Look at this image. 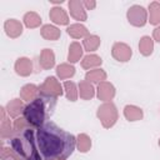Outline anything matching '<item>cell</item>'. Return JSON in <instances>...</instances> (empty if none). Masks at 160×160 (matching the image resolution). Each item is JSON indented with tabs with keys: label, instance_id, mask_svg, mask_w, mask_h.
Wrapping results in <instances>:
<instances>
[{
	"label": "cell",
	"instance_id": "obj_1",
	"mask_svg": "<svg viewBox=\"0 0 160 160\" xmlns=\"http://www.w3.org/2000/svg\"><path fill=\"white\" fill-rule=\"evenodd\" d=\"M36 144L44 160L66 159L75 150L76 139L55 122L46 121L36 130Z\"/></svg>",
	"mask_w": 160,
	"mask_h": 160
},
{
	"label": "cell",
	"instance_id": "obj_2",
	"mask_svg": "<svg viewBox=\"0 0 160 160\" xmlns=\"http://www.w3.org/2000/svg\"><path fill=\"white\" fill-rule=\"evenodd\" d=\"M55 105H56V98L40 95L25 106L22 114L30 126L40 128L46 122L48 118L52 115Z\"/></svg>",
	"mask_w": 160,
	"mask_h": 160
},
{
	"label": "cell",
	"instance_id": "obj_3",
	"mask_svg": "<svg viewBox=\"0 0 160 160\" xmlns=\"http://www.w3.org/2000/svg\"><path fill=\"white\" fill-rule=\"evenodd\" d=\"M10 145L11 149L25 160H42L36 139L34 138V130L31 128H28L11 138Z\"/></svg>",
	"mask_w": 160,
	"mask_h": 160
},
{
	"label": "cell",
	"instance_id": "obj_4",
	"mask_svg": "<svg viewBox=\"0 0 160 160\" xmlns=\"http://www.w3.org/2000/svg\"><path fill=\"white\" fill-rule=\"evenodd\" d=\"M96 115H98V118H99L101 125H102L105 129L112 128V126L115 125V122L118 121V118H119L118 109H116L115 104L111 102V101H108V102L101 104V105L98 108Z\"/></svg>",
	"mask_w": 160,
	"mask_h": 160
},
{
	"label": "cell",
	"instance_id": "obj_5",
	"mask_svg": "<svg viewBox=\"0 0 160 160\" xmlns=\"http://www.w3.org/2000/svg\"><path fill=\"white\" fill-rule=\"evenodd\" d=\"M62 86L54 76H49L45 81L39 86V94L49 98H58L62 95Z\"/></svg>",
	"mask_w": 160,
	"mask_h": 160
},
{
	"label": "cell",
	"instance_id": "obj_6",
	"mask_svg": "<svg viewBox=\"0 0 160 160\" xmlns=\"http://www.w3.org/2000/svg\"><path fill=\"white\" fill-rule=\"evenodd\" d=\"M128 21L136 28H141L148 22V12L146 10L140 5H132L128 9L126 12Z\"/></svg>",
	"mask_w": 160,
	"mask_h": 160
},
{
	"label": "cell",
	"instance_id": "obj_7",
	"mask_svg": "<svg viewBox=\"0 0 160 160\" xmlns=\"http://www.w3.org/2000/svg\"><path fill=\"white\" fill-rule=\"evenodd\" d=\"M111 55L115 60L120 61V62H126L130 60L131 55H132V51H131V48L125 44V42H115L112 45V49H111Z\"/></svg>",
	"mask_w": 160,
	"mask_h": 160
},
{
	"label": "cell",
	"instance_id": "obj_8",
	"mask_svg": "<svg viewBox=\"0 0 160 160\" xmlns=\"http://www.w3.org/2000/svg\"><path fill=\"white\" fill-rule=\"evenodd\" d=\"M96 95L100 100L108 102L110 100L114 99L115 96V88L111 82L109 81H102L100 84H98V89H96Z\"/></svg>",
	"mask_w": 160,
	"mask_h": 160
},
{
	"label": "cell",
	"instance_id": "obj_9",
	"mask_svg": "<svg viewBox=\"0 0 160 160\" xmlns=\"http://www.w3.org/2000/svg\"><path fill=\"white\" fill-rule=\"evenodd\" d=\"M69 10H70V15L79 21H85L88 19L85 8L82 5V1L80 0H70L69 1Z\"/></svg>",
	"mask_w": 160,
	"mask_h": 160
},
{
	"label": "cell",
	"instance_id": "obj_10",
	"mask_svg": "<svg viewBox=\"0 0 160 160\" xmlns=\"http://www.w3.org/2000/svg\"><path fill=\"white\" fill-rule=\"evenodd\" d=\"M4 30L9 38L16 39L22 34V25L16 19H8L4 22Z\"/></svg>",
	"mask_w": 160,
	"mask_h": 160
},
{
	"label": "cell",
	"instance_id": "obj_11",
	"mask_svg": "<svg viewBox=\"0 0 160 160\" xmlns=\"http://www.w3.org/2000/svg\"><path fill=\"white\" fill-rule=\"evenodd\" d=\"M15 71L20 76H29L32 72V62L28 58H19L15 61Z\"/></svg>",
	"mask_w": 160,
	"mask_h": 160
},
{
	"label": "cell",
	"instance_id": "obj_12",
	"mask_svg": "<svg viewBox=\"0 0 160 160\" xmlns=\"http://www.w3.org/2000/svg\"><path fill=\"white\" fill-rule=\"evenodd\" d=\"M49 16H50V20L58 25H68L69 24V16L62 8L54 6L52 9H50Z\"/></svg>",
	"mask_w": 160,
	"mask_h": 160
},
{
	"label": "cell",
	"instance_id": "obj_13",
	"mask_svg": "<svg viewBox=\"0 0 160 160\" xmlns=\"http://www.w3.org/2000/svg\"><path fill=\"white\" fill-rule=\"evenodd\" d=\"M39 64L44 70H49L55 65V54L51 49H44L40 52Z\"/></svg>",
	"mask_w": 160,
	"mask_h": 160
},
{
	"label": "cell",
	"instance_id": "obj_14",
	"mask_svg": "<svg viewBox=\"0 0 160 160\" xmlns=\"http://www.w3.org/2000/svg\"><path fill=\"white\" fill-rule=\"evenodd\" d=\"M38 94H39V88L35 85V84H26L21 88L20 90V98L21 100L24 101H32L38 98Z\"/></svg>",
	"mask_w": 160,
	"mask_h": 160
},
{
	"label": "cell",
	"instance_id": "obj_15",
	"mask_svg": "<svg viewBox=\"0 0 160 160\" xmlns=\"http://www.w3.org/2000/svg\"><path fill=\"white\" fill-rule=\"evenodd\" d=\"M24 109H25V106L22 104V100H20V99H12L6 105V112L11 118H18L21 112H24Z\"/></svg>",
	"mask_w": 160,
	"mask_h": 160
},
{
	"label": "cell",
	"instance_id": "obj_16",
	"mask_svg": "<svg viewBox=\"0 0 160 160\" xmlns=\"http://www.w3.org/2000/svg\"><path fill=\"white\" fill-rule=\"evenodd\" d=\"M124 116L129 121H138V120L142 119L144 112L140 108H138L135 105H126L124 108Z\"/></svg>",
	"mask_w": 160,
	"mask_h": 160
},
{
	"label": "cell",
	"instance_id": "obj_17",
	"mask_svg": "<svg viewBox=\"0 0 160 160\" xmlns=\"http://www.w3.org/2000/svg\"><path fill=\"white\" fill-rule=\"evenodd\" d=\"M40 34H41V36H42L45 40H50V41L58 40V39L60 38V35H61L60 30H59L56 26L50 25V24L44 25V26L41 28V30H40Z\"/></svg>",
	"mask_w": 160,
	"mask_h": 160
},
{
	"label": "cell",
	"instance_id": "obj_18",
	"mask_svg": "<svg viewBox=\"0 0 160 160\" xmlns=\"http://www.w3.org/2000/svg\"><path fill=\"white\" fill-rule=\"evenodd\" d=\"M79 95L82 100H90L95 95V89L91 82L82 80L79 82Z\"/></svg>",
	"mask_w": 160,
	"mask_h": 160
},
{
	"label": "cell",
	"instance_id": "obj_19",
	"mask_svg": "<svg viewBox=\"0 0 160 160\" xmlns=\"http://www.w3.org/2000/svg\"><path fill=\"white\" fill-rule=\"evenodd\" d=\"M5 111H6V109H5V108H0V112H1L0 135H1V139H6V138H10L11 132L14 131V128L11 126V124H10V120H8V119H6V116H5Z\"/></svg>",
	"mask_w": 160,
	"mask_h": 160
},
{
	"label": "cell",
	"instance_id": "obj_20",
	"mask_svg": "<svg viewBox=\"0 0 160 160\" xmlns=\"http://www.w3.org/2000/svg\"><path fill=\"white\" fill-rule=\"evenodd\" d=\"M106 72L105 70L102 69H94V70H89L86 74H85V80L89 81V82H96V84H100L102 81L106 80Z\"/></svg>",
	"mask_w": 160,
	"mask_h": 160
},
{
	"label": "cell",
	"instance_id": "obj_21",
	"mask_svg": "<svg viewBox=\"0 0 160 160\" xmlns=\"http://www.w3.org/2000/svg\"><path fill=\"white\" fill-rule=\"evenodd\" d=\"M66 32L74 39H81V38H86L89 35L88 29L82 24H71L66 29Z\"/></svg>",
	"mask_w": 160,
	"mask_h": 160
},
{
	"label": "cell",
	"instance_id": "obj_22",
	"mask_svg": "<svg viewBox=\"0 0 160 160\" xmlns=\"http://www.w3.org/2000/svg\"><path fill=\"white\" fill-rule=\"evenodd\" d=\"M102 64V60L100 56L95 55V54H89L86 56L82 58L81 60V66L86 70H91V69H95L98 66H100Z\"/></svg>",
	"mask_w": 160,
	"mask_h": 160
},
{
	"label": "cell",
	"instance_id": "obj_23",
	"mask_svg": "<svg viewBox=\"0 0 160 160\" xmlns=\"http://www.w3.org/2000/svg\"><path fill=\"white\" fill-rule=\"evenodd\" d=\"M139 51L144 56H150L154 51V40L150 36H142L139 41Z\"/></svg>",
	"mask_w": 160,
	"mask_h": 160
},
{
	"label": "cell",
	"instance_id": "obj_24",
	"mask_svg": "<svg viewBox=\"0 0 160 160\" xmlns=\"http://www.w3.org/2000/svg\"><path fill=\"white\" fill-rule=\"evenodd\" d=\"M82 46L79 44V42H76V41H74V42H71L70 44V46H69V54H68V60L70 61V62H78L80 59H81V56H82Z\"/></svg>",
	"mask_w": 160,
	"mask_h": 160
},
{
	"label": "cell",
	"instance_id": "obj_25",
	"mask_svg": "<svg viewBox=\"0 0 160 160\" xmlns=\"http://www.w3.org/2000/svg\"><path fill=\"white\" fill-rule=\"evenodd\" d=\"M24 24L26 28L29 29H35L38 26H40L41 24V18L39 14H36L35 11H29L24 15Z\"/></svg>",
	"mask_w": 160,
	"mask_h": 160
},
{
	"label": "cell",
	"instance_id": "obj_26",
	"mask_svg": "<svg viewBox=\"0 0 160 160\" xmlns=\"http://www.w3.org/2000/svg\"><path fill=\"white\" fill-rule=\"evenodd\" d=\"M149 21L151 25L160 24V2L152 1L149 4Z\"/></svg>",
	"mask_w": 160,
	"mask_h": 160
},
{
	"label": "cell",
	"instance_id": "obj_27",
	"mask_svg": "<svg viewBox=\"0 0 160 160\" xmlns=\"http://www.w3.org/2000/svg\"><path fill=\"white\" fill-rule=\"evenodd\" d=\"M82 46L86 51H95L98 50V48L100 46V38L98 35H92L89 34L86 38H84L82 40Z\"/></svg>",
	"mask_w": 160,
	"mask_h": 160
},
{
	"label": "cell",
	"instance_id": "obj_28",
	"mask_svg": "<svg viewBox=\"0 0 160 160\" xmlns=\"http://www.w3.org/2000/svg\"><path fill=\"white\" fill-rule=\"evenodd\" d=\"M74 74H75V68L70 64L64 62L56 68V75L60 79H69V78L74 76Z\"/></svg>",
	"mask_w": 160,
	"mask_h": 160
},
{
	"label": "cell",
	"instance_id": "obj_29",
	"mask_svg": "<svg viewBox=\"0 0 160 160\" xmlns=\"http://www.w3.org/2000/svg\"><path fill=\"white\" fill-rule=\"evenodd\" d=\"M76 148L80 152H88L91 149V139L86 134H79L76 138Z\"/></svg>",
	"mask_w": 160,
	"mask_h": 160
},
{
	"label": "cell",
	"instance_id": "obj_30",
	"mask_svg": "<svg viewBox=\"0 0 160 160\" xmlns=\"http://www.w3.org/2000/svg\"><path fill=\"white\" fill-rule=\"evenodd\" d=\"M64 90H65V95H66L68 100L76 101L78 95H79V90L76 89L75 82H72V81H65L64 82Z\"/></svg>",
	"mask_w": 160,
	"mask_h": 160
},
{
	"label": "cell",
	"instance_id": "obj_31",
	"mask_svg": "<svg viewBox=\"0 0 160 160\" xmlns=\"http://www.w3.org/2000/svg\"><path fill=\"white\" fill-rule=\"evenodd\" d=\"M12 128H14V131L18 134V132H21V131H24L25 129L30 128V125H29V122L25 120V118H16V120L14 121Z\"/></svg>",
	"mask_w": 160,
	"mask_h": 160
},
{
	"label": "cell",
	"instance_id": "obj_32",
	"mask_svg": "<svg viewBox=\"0 0 160 160\" xmlns=\"http://www.w3.org/2000/svg\"><path fill=\"white\" fill-rule=\"evenodd\" d=\"M14 150L10 149V148H5L2 146L1 148V160H12V156H14Z\"/></svg>",
	"mask_w": 160,
	"mask_h": 160
},
{
	"label": "cell",
	"instance_id": "obj_33",
	"mask_svg": "<svg viewBox=\"0 0 160 160\" xmlns=\"http://www.w3.org/2000/svg\"><path fill=\"white\" fill-rule=\"evenodd\" d=\"M82 5H84L85 10H92L96 6V1H94V0H84Z\"/></svg>",
	"mask_w": 160,
	"mask_h": 160
},
{
	"label": "cell",
	"instance_id": "obj_34",
	"mask_svg": "<svg viewBox=\"0 0 160 160\" xmlns=\"http://www.w3.org/2000/svg\"><path fill=\"white\" fill-rule=\"evenodd\" d=\"M152 38H154L155 41L160 42V25L154 29V31H152Z\"/></svg>",
	"mask_w": 160,
	"mask_h": 160
},
{
	"label": "cell",
	"instance_id": "obj_35",
	"mask_svg": "<svg viewBox=\"0 0 160 160\" xmlns=\"http://www.w3.org/2000/svg\"><path fill=\"white\" fill-rule=\"evenodd\" d=\"M12 160H25L24 158H21L20 155H18L16 152H14V156H12Z\"/></svg>",
	"mask_w": 160,
	"mask_h": 160
},
{
	"label": "cell",
	"instance_id": "obj_36",
	"mask_svg": "<svg viewBox=\"0 0 160 160\" xmlns=\"http://www.w3.org/2000/svg\"><path fill=\"white\" fill-rule=\"evenodd\" d=\"M51 160H65V159H51Z\"/></svg>",
	"mask_w": 160,
	"mask_h": 160
},
{
	"label": "cell",
	"instance_id": "obj_37",
	"mask_svg": "<svg viewBox=\"0 0 160 160\" xmlns=\"http://www.w3.org/2000/svg\"><path fill=\"white\" fill-rule=\"evenodd\" d=\"M159 146H160V139H159Z\"/></svg>",
	"mask_w": 160,
	"mask_h": 160
}]
</instances>
